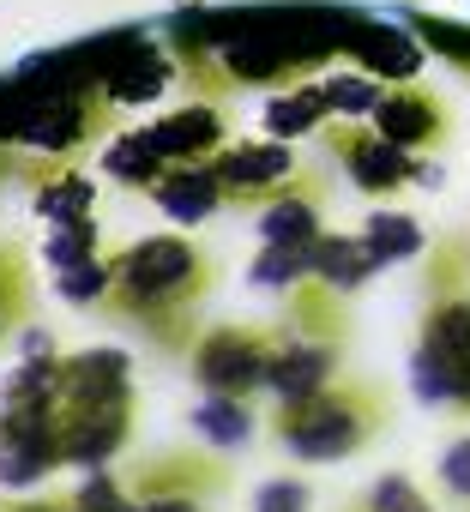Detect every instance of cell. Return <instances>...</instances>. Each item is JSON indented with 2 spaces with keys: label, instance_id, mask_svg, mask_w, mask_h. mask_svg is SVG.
Segmentation results:
<instances>
[{
  "label": "cell",
  "instance_id": "6da1fadb",
  "mask_svg": "<svg viewBox=\"0 0 470 512\" xmlns=\"http://www.w3.org/2000/svg\"><path fill=\"white\" fill-rule=\"evenodd\" d=\"M392 416V398L380 386H362V380H332L308 398H290L278 404L272 416V434L290 458L302 464H332V458H350L362 452Z\"/></svg>",
  "mask_w": 470,
  "mask_h": 512
},
{
  "label": "cell",
  "instance_id": "7a4b0ae2",
  "mask_svg": "<svg viewBox=\"0 0 470 512\" xmlns=\"http://www.w3.org/2000/svg\"><path fill=\"white\" fill-rule=\"evenodd\" d=\"M109 266H115L109 302H115L121 314L145 320L151 332H157V326L175 332L169 320H175L199 290H211V260H205L187 235H145V241H133L127 253H115Z\"/></svg>",
  "mask_w": 470,
  "mask_h": 512
},
{
  "label": "cell",
  "instance_id": "3957f363",
  "mask_svg": "<svg viewBox=\"0 0 470 512\" xmlns=\"http://www.w3.org/2000/svg\"><path fill=\"white\" fill-rule=\"evenodd\" d=\"M272 350L278 332H248V326H211L193 344V380L205 392H229V398H254L272 380Z\"/></svg>",
  "mask_w": 470,
  "mask_h": 512
},
{
  "label": "cell",
  "instance_id": "277c9868",
  "mask_svg": "<svg viewBox=\"0 0 470 512\" xmlns=\"http://www.w3.org/2000/svg\"><path fill=\"white\" fill-rule=\"evenodd\" d=\"M61 416L49 410H0V488H37L61 470Z\"/></svg>",
  "mask_w": 470,
  "mask_h": 512
},
{
  "label": "cell",
  "instance_id": "5b68a950",
  "mask_svg": "<svg viewBox=\"0 0 470 512\" xmlns=\"http://www.w3.org/2000/svg\"><path fill=\"white\" fill-rule=\"evenodd\" d=\"M211 175L223 181L229 205H266L296 181V157H290V139H260V145L248 139V145H223L211 157Z\"/></svg>",
  "mask_w": 470,
  "mask_h": 512
},
{
  "label": "cell",
  "instance_id": "8992f818",
  "mask_svg": "<svg viewBox=\"0 0 470 512\" xmlns=\"http://www.w3.org/2000/svg\"><path fill=\"white\" fill-rule=\"evenodd\" d=\"M61 416V458L79 470L109 464L133 434V404H55Z\"/></svg>",
  "mask_w": 470,
  "mask_h": 512
},
{
  "label": "cell",
  "instance_id": "52a82bcc",
  "mask_svg": "<svg viewBox=\"0 0 470 512\" xmlns=\"http://www.w3.org/2000/svg\"><path fill=\"white\" fill-rule=\"evenodd\" d=\"M332 151L344 157V169H350V181H356L362 193H398L404 181H422L416 151H404V145L386 139L380 127H374V133L344 127V133H332Z\"/></svg>",
  "mask_w": 470,
  "mask_h": 512
},
{
  "label": "cell",
  "instance_id": "ba28073f",
  "mask_svg": "<svg viewBox=\"0 0 470 512\" xmlns=\"http://www.w3.org/2000/svg\"><path fill=\"white\" fill-rule=\"evenodd\" d=\"M332 374H338V338H326V332H296V326L278 332L272 380H266V392H278V404L332 386Z\"/></svg>",
  "mask_w": 470,
  "mask_h": 512
},
{
  "label": "cell",
  "instance_id": "9c48e42d",
  "mask_svg": "<svg viewBox=\"0 0 470 512\" xmlns=\"http://www.w3.org/2000/svg\"><path fill=\"white\" fill-rule=\"evenodd\" d=\"M91 133H97V103L79 91H37L25 127H19V139L37 151H79Z\"/></svg>",
  "mask_w": 470,
  "mask_h": 512
},
{
  "label": "cell",
  "instance_id": "30bf717a",
  "mask_svg": "<svg viewBox=\"0 0 470 512\" xmlns=\"http://www.w3.org/2000/svg\"><path fill=\"white\" fill-rule=\"evenodd\" d=\"M55 404H133V362L109 344L61 356V398Z\"/></svg>",
  "mask_w": 470,
  "mask_h": 512
},
{
  "label": "cell",
  "instance_id": "8fae6325",
  "mask_svg": "<svg viewBox=\"0 0 470 512\" xmlns=\"http://www.w3.org/2000/svg\"><path fill=\"white\" fill-rule=\"evenodd\" d=\"M374 127L386 133V139H398L404 151H428V145H440L446 139V103L434 97V91H416V85H398V91H386L380 97V109H374Z\"/></svg>",
  "mask_w": 470,
  "mask_h": 512
},
{
  "label": "cell",
  "instance_id": "7c38bea8",
  "mask_svg": "<svg viewBox=\"0 0 470 512\" xmlns=\"http://www.w3.org/2000/svg\"><path fill=\"white\" fill-rule=\"evenodd\" d=\"M145 139H151L169 163H211V157L223 151V115H217L211 103H187V109L151 121Z\"/></svg>",
  "mask_w": 470,
  "mask_h": 512
},
{
  "label": "cell",
  "instance_id": "4fadbf2b",
  "mask_svg": "<svg viewBox=\"0 0 470 512\" xmlns=\"http://www.w3.org/2000/svg\"><path fill=\"white\" fill-rule=\"evenodd\" d=\"M151 199L175 223H205L217 205H229L223 199V181L211 175V163H169V175L151 187Z\"/></svg>",
  "mask_w": 470,
  "mask_h": 512
},
{
  "label": "cell",
  "instance_id": "5bb4252c",
  "mask_svg": "<svg viewBox=\"0 0 470 512\" xmlns=\"http://www.w3.org/2000/svg\"><path fill=\"white\" fill-rule=\"evenodd\" d=\"M374 272H380V260L362 235H320L314 241V284L344 296V290H362Z\"/></svg>",
  "mask_w": 470,
  "mask_h": 512
},
{
  "label": "cell",
  "instance_id": "9a60e30c",
  "mask_svg": "<svg viewBox=\"0 0 470 512\" xmlns=\"http://www.w3.org/2000/svg\"><path fill=\"white\" fill-rule=\"evenodd\" d=\"M169 79H175V67H169V55L163 49H127L115 67H109V79H103V97L109 103H151V97H163L169 91Z\"/></svg>",
  "mask_w": 470,
  "mask_h": 512
},
{
  "label": "cell",
  "instance_id": "2e32d148",
  "mask_svg": "<svg viewBox=\"0 0 470 512\" xmlns=\"http://www.w3.org/2000/svg\"><path fill=\"white\" fill-rule=\"evenodd\" d=\"M254 229H260V241L308 247V241H320V199H314V193H302V187H284L278 199H266V205H260Z\"/></svg>",
  "mask_w": 470,
  "mask_h": 512
},
{
  "label": "cell",
  "instance_id": "e0dca14e",
  "mask_svg": "<svg viewBox=\"0 0 470 512\" xmlns=\"http://www.w3.org/2000/svg\"><path fill=\"white\" fill-rule=\"evenodd\" d=\"M254 428H260V416L248 410V398H229V392H205V404L193 410V434L205 446H223V452L248 446Z\"/></svg>",
  "mask_w": 470,
  "mask_h": 512
},
{
  "label": "cell",
  "instance_id": "ac0fdd59",
  "mask_svg": "<svg viewBox=\"0 0 470 512\" xmlns=\"http://www.w3.org/2000/svg\"><path fill=\"white\" fill-rule=\"evenodd\" d=\"M103 169H109V181H121V187H157V181L169 175V157H163V151L145 139V127H139V133H115V139H109Z\"/></svg>",
  "mask_w": 470,
  "mask_h": 512
},
{
  "label": "cell",
  "instance_id": "d6986e66",
  "mask_svg": "<svg viewBox=\"0 0 470 512\" xmlns=\"http://www.w3.org/2000/svg\"><path fill=\"white\" fill-rule=\"evenodd\" d=\"M326 115H332L326 91H320V85H296V91H284V97L266 103V133H272V139H302V133H314Z\"/></svg>",
  "mask_w": 470,
  "mask_h": 512
},
{
  "label": "cell",
  "instance_id": "ffe728a7",
  "mask_svg": "<svg viewBox=\"0 0 470 512\" xmlns=\"http://www.w3.org/2000/svg\"><path fill=\"white\" fill-rule=\"evenodd\" d=\"M248 278L260 290H290V284H308L314 278V241L308 247H290V241H266L260 260L248 266Z\"/></svg>",
  "mask_w": 470,
  "mask_h": 512
},
{
  "label": "cell",
  "instance_id": "44dd1931",
  "mask_svg": "<svg viewBox=\"0 0 470 512\" xmlns=\"http://www.w3.org/2000/svg\"><path fill=\"white\" fill-rule=\"evenodd\" d=\"M362 241L374 247V260H380V266H392V260H410V253H422V229H416V217H398V211H380V217H368Z\"/></svg>",
  "mask_w": 470,
  "mask_h": 512
},
{
  "label": "cell",
  "instance_id": "7402d4cb",
  "mask_svg": "<svg viewBox=\"0 0 470 512\" xmlns=\"http://www.w3.org/2000/svg\"><path fill=\"white\" fill-rule=\"evenodd\" d=\"M109 290H115V266H109V260H79V266H61V272H55V296L73 302V308L109 302Z\"/></svg>",
  "mask_w": 470,
  "mask_h": 512
},
{
  "label": "cell",
  "instance_id": "603a6c76",
  "mask_svg": "<svg viewBox=\"0 0 470 512\" xmlns=\"http://www.w3.org/2000/svg\"><path fill=\"white\" fill-rule=\"evenodd\" d=\"M91 199H97V187H91L85 175H55V181H43V187H37V211H43L49 223L91 217Z\"/></svg>",
  "mask_w": 470,
  "mask_h": 512
},
{
  "label": "cell",
  "instance_id": "cb8c5ba5",
  "mask_svg": "<svg viewBox=\"0 0 470 512\" xmlns=\"http://www.w3.org/2000/svg\"><path fill=\"white\" fill-rule=\"evenodd\" d=\"M43 260L61 272V266H79V260H97V223L91 217H73V223H55L49 241H43Z\"/></svg>",
  "mask_w": 470,
  "mask_h": 512
},
{
  "label": "cell",
  "instance_id": "d4e9b609",
  "mask_svg": "<svg viewBox=\"0 0 470 512\" xmlns=\"http://www.w3.org/2000/svg\"><path fill=\"white\" fill-rule=\"evenodd\" d=\"M326 91V103H332V115H374L380 109V97H386V85L380 79H368V73H338V79H326L320 85Z\"/></svg>",
  "mask_w": 470,
  "mask_h": 512
},
{
  "label": "cell",
  "instance_id": "484cf974",
  "mask_svg": "<svg viewBox=\"0 0 470 512\" xmlns=\"http://www.w3.org/2000/svg\"><path fill=\"white\" fill-rule=\"evenodd\" d=\"M73 506L79 512H133V488H121L109 476H85L79 494H73Z\"/></svg>",
  "mask_w": 470,
  "mask_h": 512
},
{
  "label": "cell",
  "instance_id": "4316f807",
  "mask_svg": "<svg viewBox=\"0 0 470 512\" xmlns=\"http://www.w3.org/2000/svg\"><path fill=\"white\" fill-rule=\"evenodd\" d=\"M440 482H446V494H458L470 506V434L440 452Z\"/></svg>",
  "mask_w": 470,
  "mask_h": 512
},
{
  "label": "cell",
  "instance_id": "83f0119b",
  "mask_svg": "<svg viewBox=\"0 0 470 512\" xmlns=\"http://www.w3.org/2000/svg\"><path fill=\"white\" fill-rule=\"evenodd\" d=\"M13 308H25V266H19V253L0 247V314L13 320Z\"/></svg>",
  "mask_w": 470,
  "mask_h": 512
},
{
  "label": "cell",
  "instance_id": "f1b7e54d",
  "mask_svg": "<svg viewBox=\"0 0 470 512\" xmlns=\"http://www.w3.org/2000/svg\"><path fill=\"white\" fill-rule=\"evenodd\" d=\"M254 512H308V488L302 482H266Z\"/></svg>",
  "mask_w": 470,
  "mask_h": 512
},
{
  "label": "cell",
  "instance_id": "f546056e",
  "mask_svg": "<svg viewBox=\"0 0 470 512\" xmlns=\"http://www.w3.org/2000/svg\"><path fill=\"white\" fill-rule=\"evenodd\" d=\"M133 512H199V494H145L133 500Z\"/></svg>",
  "mask_w": 470,
  "mask_h": 512
},
{
  "label": "cell",
  "instance_id": "4dcf8cb0",
  "mask_svg": "<svg viewBox=\"0 0 470 512\" xmlns=\"http://www.w3.org/2000/svg\"><path fill=\"white\" fill-rule=\"evenodd\" d=\"M0 512H79L73 500H25V506H0Z\"/></svg>",
  "mask_w": 470,
  "mask_h": 512
},
{
  "label": "cell",
  "instance_id": "1f68e13d",
  "mask_svg": "<svg viewBox=\"0 0 470 512\" xmlns=\"http://www.w3.org/2000/svg\"><path fill=\"white\" fill-rule=\"evenodd\" d=\"M0 332H7V314H0Z\"/></svg>",
  "mask_w": 470,
  "mask_h": 512
}]
</instances>
